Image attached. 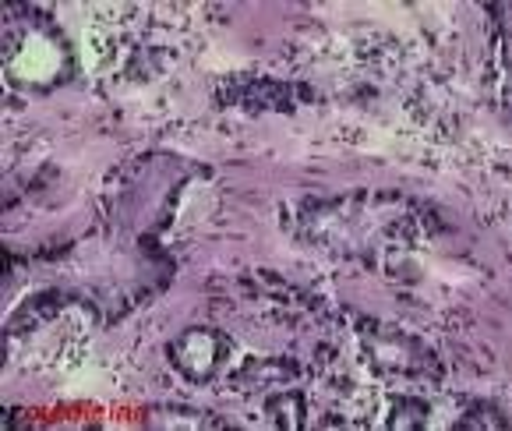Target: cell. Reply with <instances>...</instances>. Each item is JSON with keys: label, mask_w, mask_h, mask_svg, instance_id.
I'll use <instances>...</instances> for the list:
<instances>
[{"label": "cell", "mask_w": 512, "mask_h": 431, "mask_svg": "<svg viewBox=\"0 0 512 431\" xmlns=\"http://www.w3.org/2000/svg\"><path fill=\"white\" fill-rule=\"evenodd\" d=\"M170 354H174V364L177 368H184L188 375H209L212 368H216L223 357H219V336L209 333V329H191V333H184L181 340L170 347Z\"/></svg>", "instance_id": "6da1fadb"}]
</instances>
